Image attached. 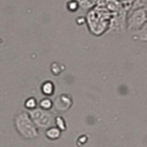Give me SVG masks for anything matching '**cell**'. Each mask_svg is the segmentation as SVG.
<instances>
[{"mask_svg": "<svg viewBox=\"0 0 147 147\" xmlns=\"http://www.w3.org/2000/svg\"><path fill=\"white\" fill-rule=\"evenodd\" d=\"M114 13L109 11L107 8L99 7H93L87 12L86 17L87 29L90 33L99 37L111 30Z\"/></svg>", "mask_w": 147, "mask_h": 147, "instance_id": "cell-1", "label": "cell"}, {"mask_svg": "<svg viewBox=\"0 0 147 147\" xmlns=\"http://www.w3.org/2000/svg\"><path fill=\"white\" fill-rule=\"evenodd\" d=\"M14 126L20 135L25 139H34L39 135V128L32 121L29 112H21L16 115L14 119Z\"/></svg>", "mask_w": 147, "mask_h": 147, "instance_id": "cell-2", "label": "cell"}, {"mask_svg": "<svg viewBox=\"0 0 147 147\" xmlns=\"http://www.w3.org/2000/svg\"><path fill=\"white\" fill-rule=\"evenodd\" d=\"M29 114L36 126L40 130H46L52 127L53 123H54L55 117H53V114L50 112V110H44L40 108H37L35 109L29 110Z\"/></svg>", "mask_w": 147, "mask_h": 147, "instance_id": "cell-3", "label": "cell"}, {"mask_svg": "<svg viewBox=\"0 0 147 147\" xmlns=\"http://www.w3.org/2000/svg\"><path fill=\"white\" fill-rule=\"evenodd\" d=\"M147 22V12L145 8L132 9L127 14V30L129 31H138Z\"/></svg>", "mask_w": 147, "mask_h": 147, "instance_id": "cell-4", "label": "cell"}, {"mask_svg": "<svg viewBox=\"0 0 147 147\" xmlns=\"http://www.w3.org/2000/svg\"><path fill=\"white\" fill-rule=\"evenodd\" d=\"M54 108L60 112H65L74 104L73 96L68 93L60 94L54 100Z\"/></svg>", "mask_w": 147, "mask_h": 147, "instance_id": "cell-5", "label": "cell"}, {"mask_svg": "<svg viewBox=\"0 0 147 147\" xmlns=\"http://www.w3.org/2000/svg\"><path fill=\"white\" fill-rule=\"evenodd\" d=\"M40 91H41V93L46 96H53L55 92L54 83L51 80H45L44 82L41 83V85H40Z\"/></svg>", "mask_w": 147, "mask_h": 147, "instance_id": "cell-6", "label": "cell"}, {"mask_svg": "<svg viewBox=\"0 0 147 147\" xmlns=\"http://www.w3.org/2000/svg\"><path fill=\"white\" fill-rule=\"evenodd\" d=\"M62 131L56 126H52L45 130V136L47 139L51 141H55L60 139V137L62 135Z\"/></svg>", "mask_w": 147, "mask_h": 147, "instance_id": "cell-7", "label": "cell"}, {"mask_svg": "<svg viewBox=\"0 0 147 147\" xmlns=\"http://www.w3.org/2000/svg\"><path fill=\"white\" fill-rule=\"evenodd\" d=\"M64 69H65V65L59 62H53L51 63V65H50V71L55 76L61 75L64 71Z\"/></svg>", "mask_w": 147, "mask_h": 147, "instance_id": "cell-8", "label": "cell"}, {"mask_svg": "<svg viewBox=\"0 0 147 147\" xmlns=\"http://www.w3.org/2000/svg\"><path fill=\"white\" fill-rule=\"evenodd\" d=\"M24 107L28 109V110H32V109H35L39 107V101L37 100L36 98L34 96H30L28 98L25 102H24Z\"/></svg>", "mask_w": 147, "mask_h": 147, "instance_id": "cell-9", "label": "cell"}, {"mask_svg": "<svg viewBox=\"0 0 147 147\" xmlns=\"http://www.w3.org/2000/svg\"><path fill=\"white\" fill-rule=\"evenodd\" d=\"M53 107H54V101L51 99L49 96L40 99V101L39 102V108L44 110H50Z\"/></svg>", "mask_w": 147, "mask_h": 147, "instance_id": "cell-10", "label": "cell"}, {"mask_svg": "<svg viewBox=\"0 0 147 147\" xmlns=\"http://www.w3.org/2000/svg\"><path fill=\"white\" fill-rule=\"evenodd\" d=\"M65 8L68 12H71V13H76L79 10L80 7V5L77 1L76 0H68L65 4Z\"/></svg>", "mask_w": 147, "mask_h": 147, "instance_id": "cell-11", "label": "cell"}, {"mask_svg": "<svg viewBox=\"0 0 147 147\" xmlns=\"http://www.w3.org/2000/svg\"><path fill=\"white\" fill-rule=\"evenodd\" d=\"M54 124L55 126L58 127L62 131H64L67 130V124H66V121L64 119V118H63L62 116H57L54 119Z\"/></svg>", "mask_w": 147, "mask_h": 147, "instance_id": "cell-12", "label": "cell"}, {"mask_svg": "<svg viewBox=\"0 0 147 147\" xmlns=\"http://www.w3.org/2000/svg\"><path fill=\"white\" fill-rule=\"evenodd\" d=\"M80 5V7L84 10H90L94 7L95 4L92 0H76Z\"/></svg>", "mask_w": 147, "mask_h": 147, "instance_id": "cell-13", "label": "cell"}, {"mask_svg": "<svg viewBox=\"0 0 147 147\" xmlns=\"http://www.w3.org/2000/svg\"><path fill=\"white\" fill-rule=\"evenodd\" d=\"M147 7V0H135L134 3L131 6V9H137V8H144Z\"/></svg>", "mask_w": 147, "mask_h": 147, "instance_id": "cell-14", "label": "cell"}, {"mask_svg": "<svg viewBox=\"0 0 147 147\" xmlns=\"http://www.w3.org/2000/svg\"><path fill=\"white\" fill-rule=\"evenodd\" d=\"M144 8H145V10H146V12H147V7H144Z\"/></svg>", "mask_w": 147, "mask_h": 147, "instance_id": "cell-15", "label": "cell"}, {"mask_svg": "<svg viewBox=\"0 0 147 147\" xmlns=\"http://www.w3.org/2000/svg\"><path fill=\"white\" fill-rule=\"evenodd\" d=\"M92 1H93V0H92Z\"/></svg>", "mask_w": 147, "mask_h": 147, "instance_id": "cell-16", "label": "cell"}]
</instances>
